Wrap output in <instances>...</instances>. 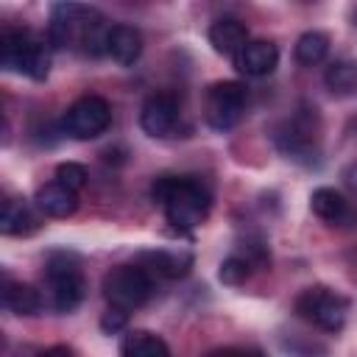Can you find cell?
<instances>
[{
  "label": "cell",
  "instance_id": "6da1fadb",
  "mask_svg": "<svg viewBox=\"0 0 357 357\" xmlns=\"http://www.w3.org/2000/svg\"><path fill=\"white\" fill-rule=\"evenodd\" d=\"M109 33H112V25L106 22V17L81 0H59L50 8L47 42L59 50L103 56L109 45Z\"/></svg>",
  "mask_w": 357,
  "mask_h": 357
},
{
  "label": "cell",
  "instance_id": "7a4b0ae2",
  "mask_svg": "<svg viewBox=\"0 0 357 357\" xmlns=\"http://www.w3.org/2000/svg\"><path fill=\"white\" fill-rule=\"evenodd\" d=\"M151 198L178 231H192L212 209V192L198 176H159L151 184Z\"/></svg>",
  "mask_w": 357,
  "mask_h": 357
},
{
  "label": "cell",
  "instance_id": "3957f363",
  "mask_svg": "<svg viewBox=\"0 0 357 357\" xmlns=\"http://www.w3.org/2000/svg\"><path fill=\"white\" fill-rule=\"evenodd\" d=\"M0 61L11 73L45 81L50 73V50L42 36L28 28H6L0 36Z\"/></svg>",
  "mask_w": 357,
  "mask_h": 357
},
{
  "label": "cell",
  "instance_id": "277c9868",
  "mask_svg": "<svg viewBox=\"0 0 357 357\" xmlns=\"http://www.w3.org/2000/svg\"><path fill=\"white\" fill-rule=\"evenodd\" d=\"M153 276L139 265H114L106 276H103V298L109 301V307L134 312L139 307L148 304V298L153 296Z\"/></svg>",
  "mask_w": 357,
  "mask_h": 357
},
{
  "label": "cell",
  "instance_id": "5b68a950",
  "mask_svg": "<svg viewBox=\"0 0 357 357\" xmlns=\"http://www.w3.org/2000/svg\"><path fill=\"white\" fill-rule=\"evenodd\" d=\"M45 284L50 293V304L59 312L78 310V304L84 301V293H86V279H84L78 259L64 251L50 254V259L45 265Z\"/></svg>",
  "mask_w": 357,
  "mask_h": 357
},
{
  "label": "cell",
  "instance_id": "8992f818",
  "mask_svg": "<svg viewBox=\"0 0 357 357\" xmlns=\"http://www.w3.org/2000/svg\"><path fill=\"white\" fill-rule=\"evenodd\" d=\"M296 312L307 324H312V326H318L324 332H340L343 324H346L349 301L340 293H335L332 287H326V284H312V287L298 293Z\"/></svg>",
  "mask_w": 357,
  "mask_h": 357
},
{
  "label": "cell",
  "instance_id": "52a82bcc",
  "mask_svg": "<svg viewBox=\"0 0 357 357\" xmlns=\"http://www.w3.org/2000/svg\"><path fill=\"white\" fill-rule=\"evenodd\" d=\"M248 92L240 81H215L204 98V117L215 131H229L245 112Z\"/></svg>",
  "mask_w": 357,
  "mask_h": 357
},
{
  "label": "cell",
  "instance_id": "ba28073f",
  "mask_svg": "<svg viewBox=\"0 0 357 357\" xmlns=\"http://www.w3.org/2000/svg\"><path fill=\"white\" fill-rule=\"evenodd\" d=\"M109 126H112V106L100 95H84V98H78L75 103L67 106V112L61 117V128L73 139H95Z\"/></svg>",
  "mask_w": 357,
  "mask_h": 357
},
{
  "label": "cell",
  "instance_id": "9c48e42d",
  "mask_svg": "<svg viewBox=\"0 0 357 357\" xmlns=\"http://www.w3.org/2000/svg\"><path fill=\"white\" fill-rule=\"evenodd\" d=\"M304 112L307 109H301V114H296L287 123V128L276 134L282 153H287V159L296 162H312L318 153V117L310 123V114Z\"/></svg>",
  "mask_w": 357,
  "mask_h": 357
},
{
  "label": "cell",
  "instance_id": "30bf717a",
  "mask_svg": "<svg viewBox=\"0 0 357 357\" xmlns=\"http://www.w3.org/2000/svg\"><path fill=\"white\" fill-rule=\"evenodd\" d=\"M139 126L148 137L165 139L178 126V100L170 92H153L139 109Z\"/></svg>",
  "mask_w": 357,
  "mask_h": 357
},
{
  "label": "cell",
  "instance_id": "8fae6325",
  "mask_svg": "<svg viewBox=\"0 0 357 357\" xmlns=\"http://www.w3.org/2000/svg\"><path fill=\"white\" fill-rule=\"evenodd\" d=\"M310 209H312L315 218H321L326 226H335V229H349V226H354V220H357L354 206H351L337 190H332V187H318V190H312V195H310Z\"/></svg>",
  "mask_w": 357,
  "mask_h": 357
},
{
  "label": "cell",
  "instance_id": "7c38bea8",
  "mask_svg": "<svg viewBox=\"0 0 357 357\" xmlns=\"http://www.w3.org/2000/svg\"><path fill=\"white\" fill-rule=\"evenodd\" d=\"M276 64H279V47L268 39H248L243 50L234 56V67L251 78H262L273 73Z\"/></svg>",
  "mask_w": 357,
  "mask_h": 357
},
{
  "label": "cell",
  "instance_id": "4fadbf2b",
  "mask_svg": "<svg viewBox=\"0 0 357 357\" xmlns=\"http://www.w3.org/2000/svg\"><path fill=\"white\" fill-rule=\"evenodd\" d=\"M137 262L153 276V279H178L192 268V257L187 251H173V248H156V251H142Z\"/></svg>",
  "mask_w": 357,
  "mask_h": 357
},
{
  "label": "cell",
  "instance_id": "5bb4252c",
  "mask_svg": "<svg viewBox=\"0 0 357 357\" xmlns=\"http://www.w3.org/2000/svg\"><path fill=\"white\" fill-rule=\"evenodd\" d=\"M206 36H209V45L215 47V53L234 59L243 50V45L248 42V28L234 17H220L209 25Z\"/></svg>",
  "mask_w": 357,
  "mask_h": 357
},
{
  "label": "cell",
  "instance_id": "9a60e30c",
  "mask_svg": "<svg viewBox=\"0 0 357 357\" xmlns=\"http://www.w3.org/2000/svg\"><path fill=\"white\" fill-rule=\"evenodd\" d=\"M36 206L47 218H70L78 209V192L56 178V181H47L45 187L36 190Z\"/></svg>",
  "mask_w": 357,
  "mask_h": 357
},
{
  "label": "cell",
  "instance_id": "2e32d148",
  "mask_svg": "<svg viewBox=\"0 0 357 357\" xmlns=\"http://www.w3.org/2000/svg\"><path fill=\"white\" fill-rule=\"evenodd\" d=\"M106 56H112L120 67H131L142 56V33L134 25H112Z\"/></svg>",
  "mask_w": 357,
  "mask_h": 357
},
{
  "label": "cell",
  "instance_id": "e0dca14e",
  "mask_svg": "<svg viewBox=\"0 0 357 357\" xmlns=\"http://www.w3.org/2000/svg\"><path fill=\"white\" fill-rule=\"evenodd\" d=\"M39 220L31 209V204L25 198H6L3 201V209H0V231L3 234H11V237H22V234H31L36 231Z\"/></svg>",
  "mask_w": 357,
  "mask_h": 357
},
{
  "label": "cell",
  "instance_id": "ac0fdd59",
  "mask_svg": "<svg viewBox=\"0 0 357 357\" xmlns=\"http://www.w3.org/2000/svg\"><path fill=\"white\" fill-rule=\"evenodd\" d=\"M3 304L14 315H36L42 310V293L25 282H14L6 276L3 282Z\"/></svg>",
  "mask_w": 357,
  "mask_h": 357
},
{
  "label": "cell",
  "instance_id": "d6986e66",
  "mask_svg": "<svg viewBox=\"0 0 357 357\" xmlns=\"http://www.w3.org/2000/svg\"><path fill=\"white\" fill-rule=\"evenodd\" d=\"M324 84L332 95L337 98H349L357 92V61L354 59H337L326 67L324 73Z\"/></svg>",
  "mask_w": 357,
  "mask_h": 357
},
{
  "label": "cell",
  "instance_id": "ffe728a7",
  "mask_svg": "<svg viewBox=\"0 0 357 357\" xmlns=\"http://www.w3.org/2000/svg\"><path fill=\"white\" fill-rule=\"evenodd\" d=\"M120 351L126 357H156V354L165 357V354H170V346L159 335H153L148 329H134V332H128L123 337Z\"/></svg>",
  "mask_w": 357,
  "mask_h": 357
},
{
  "label": "cell",
  "instance_id": "44dd1931",
  "mask_svg": "<svg viewBox=\"0 0 357 357\" xmlns=\"http://www.w3.org/2000/svg\"><path fill=\"white\" fill-rule=\"evenodd\" d=\"M326 53H329V36L321 31H307L296 42V61L304 67L321 64L326 59Z\"/></svg>",
  "mask_w": 357,
  "mask_h": 357
},
{
  "label": "cell",
  "instance_id": "7402d4cb",
  "mask_svg": "<svg viewBox=\"0 0 357 357\" xmlns=\"http://www.w3.org/2000/svg\"><path fill=\"white\" fill-rule=\"evenodd\" d=\"M56 178L61 181V184H67L70 190H84L86 187V178H89V173H86V167L84 165H78V162H61L59 167H56Z\"/></svg>",
  "mask_w": 357,
  "mask_h": 357
},
{
  "label": "cell",
  "instance_id": "603a6c76",
  "mask_svg": "<svg viewBox=\"0 0 357 357\" xmlns=\"http://www.w3.org/2000/svg\"><path fill=\"white\" fill-rule=\"evenodd\" d=\"M126 321H128V312L126 310H117V307H109L106 312H103V318H100V326H103V332H120L123 326H126Z\"/></svg>",
  "mask_w": 357,
  "mask_h": 357
},
{
  "label": "cell",
  "instance_id": "cb8c5ba5",
  "mask_svg": "<svg viewBox=\"0 0 357 357\" xmlns=\"http://www.w3.org/2000/svg\"><path fill=\"white\" fill-rule=\"evenodd\" d=\"M354 25H357V11H354Z\"/></svg>",
  "mask_w": 357,
  "mask_h": 357
}]
</instances>
